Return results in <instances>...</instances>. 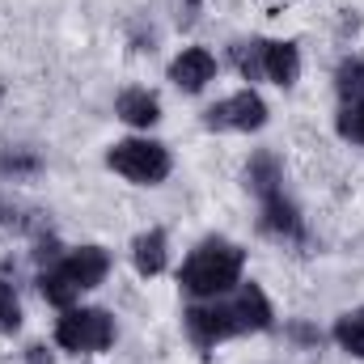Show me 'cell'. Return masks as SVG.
I'll list each match as a JSON object with an SVG mask.
<instances>
[{
	"label": "cell",
	"instance_id": "cell-1",
	"mask_svg": "<svg viewBox=\"0 0 364 364\" xmlns=\"http://www.w3.org/2000/svg\"><path fill=\"white\" fill-rule=\"evenodd\" d=\"M246 279V246L229 237H203L186 250V259L174 272V284L186 301H216L229 296Z\"/></svg>",
	"mask_w": 364,
	"mask_h": 364
},
{
	"label": "cell",
	"instance_id": "cell-2",
	"mask_svg": "<svg viewBox=\"0 0 364 364\" xmlns=\"http://www.w3.org/2000/svg\"><path fill=\"white\" fill-rule=\"evenodd\" d=\"M106 170L132 186H161L174 174V153L166 140H157L149 132H132L106 149Z\"/></svg>",
	"mask_w": 364,
	"mask_h": 364
},
{
	"label": "cell",
	"instance_id": "cell-3",
	"mask_svg": "<svg viewBox=\"0 0 364 364\" xmlns=\"http://www.w3.org/2000/svg\"><path fill=\"white\" fill-rule=\"evenodd\" d=\"M119 339V322L110 309L102 305H73V309H60L55 326H51V343L64 352V356H102L110 352Z\"/></svg>",
	"mask_w": 364,
	"mask_h": 364
},
{
	"label": "cell",
	"instance_id": "cell-4",
	"mask_svg": "<svg viewBox=\"0 0 364 364\" xmlns=\"http://www.w3.org/2000/svg\"><path fill=\"white\" fill-rule=\"evenodd\" d=\"M267 119H272L267 97L255 85H246V90H233V93H225L220 102H212L199 123L208 132H220V136H255V132L267 127Z\"/></svg>",
	"mask_w": 364,
	"mask_h": 364
},
{
	"label": "cell",
	"instance_id": "cell-5",
	"mask_svg": "<svg viewBox=\"0 0 364 364\" xmlns=\"http://www.w3.org/2000/svg\"><path fill=\"white\" fill-rule=\"evenodd\" d=\"M182 335H186V343L195 352H216L220 343L242 339L237 335V322H233V309H229V296L186 301V309H182Z\"/></svg>",
	"mask_w": 364,
	"mask_h": 364
},
{
	"label": "cell",
	"instance_id": "cell-6",
	"mask_svg": "<svg viewBox=\"0 0 364 364\" xmlns=\"http://www.w3.org/2000/svg\"><path fill=\"white\" fill-rule=\"evenodd\" d=\"M51 267L85 296V292L102 288V284L110 279V272H114V255H110L106 246H97V242H85V246H68L64 259L51 263Z\"/></svg>",
	"mask_w": 364,
	"mask_h": 364
},
{
	"label": "cell",
	"instance_id": "cell-7",
	"mask_svg": "<svg viewBox=\"0 0 364 364\" xmlns=\"http://www.w3.org/2000/svg\"><path fill=\"white\" fill-rule=\"evenodd\" d=\"M216 77H220V60H216V51H208V47H199V43L182 47L178 55L166 64V81H170L182 97H199Z\"/></svg>",
	"mask_w": 364,
	"mask_h": 364
},
{
	"label": "cell",
	"instance_id": "cell-8",
	"mask_svg": "<svg viewBox=\"0 0 364 364\" xmlns=\"http://www.w3.org/2000/svg\"><path fill=\"white\" fill-rule=\"evenodd\" d=\"M259 233L272 237V242H279V246H305V242H309L305 212L296 208V199H292L288 191L259 203Z\"/></svg>",
	"mask_w": 364,
	"mask_h": 364
},
{
	"label": "cell",
	"instance_id": "cell-9",
	"mask_svg": "<svg viewBox=\"0 0 364 364\" xmlns=\"http://www.w3.org/2000/svg\"><path fill=\"white\" fill-rule=\"evenodd\" d=\"M229 309H233L237 335H267V331H275V305L259 279H242L229 292Z\"/></svg>",
	"mask_w": 364,
	"mask_h": 364
},
{
	"label": "cell",
	"instance_id": "cell-10",
	"mask_svg": "<svg viewBox=\"0 0 364 364\" xmlns=\"http://www.w3.org/2000/svg\"><path fill=\"white\" fill-rule=\"evenodd\" d=\"M166 106H161V93L149 90V85H123L114 93V119L132 132H153L161 123Z\"/></svg>",
	"mask_w": 364,
	"mask_h": 364
},
{
	"label": "cell",
	"instance_id": "cell-11",
	"mask_svg": "<svg viewBox=\"0 0 364 364\" xmlns=\"http://www.w3.org/2000/svg\"><path fill=\"white\" fill-rule=\"evenodd\" d=\"M127 259H132V272L140 279H157V275L170 272V233L161 225H149L132 237L127 246Z\"/></svg>",
	"mask_w": 364,
	"mask_h": 364
},
{
	"label": "cell",
	"instance_id": "cell-12",
	"mask_svg": "<svg viewBox=\"0 0 364 364\" xmlns=\"http://www.w3.org/2000/svg\"><path fill=\"white\" fill-rule=\"evenodd\" d=\"M305 73V60H301V47L292 38H267L263 43V81L275 90H296Z\"/></svg>",
	"mask_w": 364,
	"mask_h": 364
},
{
	"label": "cell",
	"instance_id": "cell-13",
	"mask_svg": "<svg viewBox=\"0 0 364 364\" xmlns=\"http://www.w3.org/2000/svg\"><path fill=\"white\" fill-rule=\"evenodd\" d=\"M242 186H246L259 203L284 195V161H279V153L255 149V153L246 157V166H242Z\"/></svg>",
	"mask_w": 364,
	"mask_h": 364
},
{
	"label": "cell",
	"instance_id": "cell-14",
	"mask_svg": "<svg viewBox=\"0 0 364 364\" xmlns=\"http://www.w3.org/2000/svg\"><path fill=\"white\" fill-rule=\"evenodd\" d=\"M326 339L348 356V360H360L364 364V305H352V309H343L335 322H331V331H326Z\"/></svg>",
	"mask_w": 364,
	"mask_h": 364
},
{
	"label": "cell",
	"instance_id": "cell-15",
	"mask_svg": "<svg viewBox=\"0 0 364 364\" xmlns=\"http://www.w3.org/2000/svg\"><path fill=\"white\" fill-rule=\"evenodd\" d=\"M331 90L339 97V106H352L364 97V55H343L331 73Z\"/></svg>",
	"mask_w": 364,
	"mask_h": 364
},
{
	"label": "cell",
	"instance_id": "cell-16",
	"mask_svg": "<svg viewBox=\"0 0 364 364\" xmlns=\"http://www.w3.org/2000/svg\"><path fill=\"white\" fill-rule=\"evenodd\" d=\"M263 43H267V38H259V34H250V38H233V43H229V64H233L237 77L250 81V85L263 81Z\"/></svg>",
	"mask_w": 364,
	"mask_h": 364
},
{
	"label": "cell",
	"instance_id": "cell-17",
	"mask_svg": "<svg viewBox=\"0 0 364 364\" xmlns=\"http://www.w3.org/2000/svg\"><path fill=\"white\" fill-rule=\"evenodd\" d=\"M34 292H38V296H43V305H51V309H73V305H81V292H77L64 275L55 272V267L34 272Z\"/></svg>",
	"mask_w": 364,
	"mask_h": 364
},
{
	"label": "cell",
	"instance_id": "cell-18",
	"mask_svg": "<svg viewBox=\"0 0 364 364\" xmlns=\"http://www.w3.org/2000/svg\"><path fill=\"white\" fill-rule=\"evenodd\" d=\"M21 326H26V309H21L17 284L0 275V339H13V335H21Z\"/></svg>",
	"mask_w": 364,
	"mask_h": 364
},
{
	"label": "cell",
	"instance_id": "cell-19",
	"mask_svg": "<svg viewBox=\"0 0 364 364\" xmlns=\"http://www.w3.org/2000/svg\"><path fill=\"white\" fill-rule=\"evenodd\" d=\"M38 170H43L38 149H26V144H17V149H0V178H34Z\"/></svg>",
	"mask_w": 364,
	"mask_h": 364
},
{
	"label": "cell",
	"instance_id": "cell-20",
	"mask_svg": "<svg viewBox=\"0 0 364 364\" xmlns=\"http://www.w3.org/2000/svg\"><path fill=\"white\" fill-rule=\"evenodd\" d=\"M335 136H339L343 144L364 149V97L352 102V106H339V114H335Z\"/></svg>",
	"mask_w": 364,
	"mask_h": 364
},
{
	"label": "cell",
	"instance_id": "cell-21",
	"mask_svg": "<svg viewBox=\"0 0 364 364\" xmlns=\"http://www.w3.org/2000/svg\"><path fill=\"white\" fill-rule=\"evenodd\" d=\"M284 335H288L296 348H305V352H318V348H322V339H326L318 326H309V322H301V318H296V322H288V326H284Z\"/></svg>",
	"mask_w": 364,
	"mask_h": 364
},
{
	"label": "cell",
	"instance_id": "cell-22",
	"mask_svg": "<svg viewBox=\"0 0 364 364\" xmlns=\"http://www.w3.org/2000/svg\"><path fill=\"white\" fill-rule=\"evenodd\" d=\"M55 352H60L55 343H51V348H47V343H30V348L21 352V360L26 364H55Z\"/></svg>",
	"mask_w": 364,
	"mask_h": 364
}]
</instances>
